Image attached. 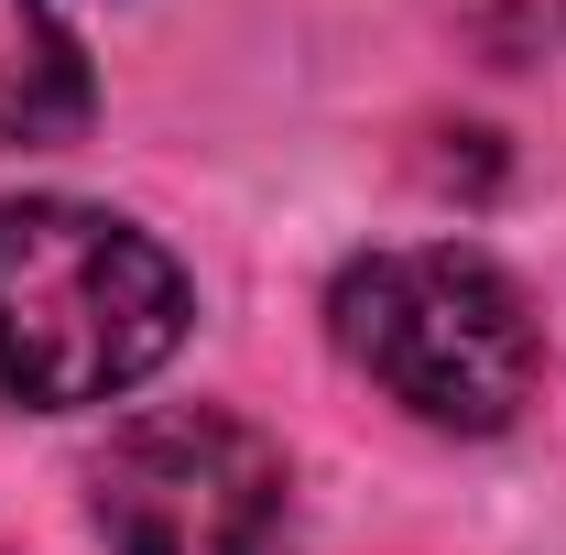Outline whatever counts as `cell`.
<instances>
[{
    "instance_id": "6da1fadb",
    "label": "cell",
    "mask_w": 566,
    "mask_h": 555,
    "mask_svg": "<svg viewBox=\"0 0 566 555\" xmlns=\"http://www.w3.org/2000/svg\"><path fill=\"white\" fill-rule=\"evenodd\" d=\"M186 348V273L132 218L76 197L0 208V392L33 415H76L153 381Z\"/></svg>"
},
{
    "instance_id": "3957f363",
    "label": "cell",
    "mask_w": 566,
    "mask_h": 555,
    "mask_svg": "<svg viewBox=\"0 0 566 555\" xmlns=\"http://www.w3.org/2000/svg\"><path fill=\"white\" fill-rule=\"evenodd\" d=\"M87 512H98L109 555H273L283 447L218 404H164L98 447Z\"/></svg>"
},
{
    "instance_id": "7a4b0ae2",
    "label": "cell",
    "mask_w": 566,
    "mask_h": 555,
    "mask_svg": "<svg viewBox=\"0 0 566 555\" xmlns=\"http://www.w3.org/2000/svg\"><path fill=\"white\" fill-rule=\"evenodd\" d=\"M327 316H338V348L415 425L501 436L534 404L545 338H534L523 283L501 273L491 251H458V240H436V251H370V262L338 273Z\"/></svg>"
},
{
    "instance_id": "277c9868",
    "label": "cell",
    "mask_w": 566,
    "mask_h": 555,
    "mask_svg": "<svg viewBox=\"0 0 566 555\" xmlns=\"http://www.w3.org/2000/svg\"><path fill=\"white\" fill-rule=\"evenodd\" d=\"M98 109L87 55L44 0H0V142H76Z\"/></svg>"
}]
</instances>
